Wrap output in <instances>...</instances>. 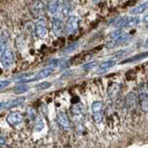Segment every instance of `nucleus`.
<instances>
[{
  "mask_svg": "<svg viewBox=\"0 0 148 148\" xmlns=\"http://www.w3.org/2000/svg\"><path fill=\"white\" fill-rule=\"evenodd\" d=\"M138 98L140 109L143 112H148V90L145 84H141L138 88Z\"/></svg>",
  "mask_w": 148,
  "mask_h": 148,
  "instance_id": "nucleus-3",
  "label": "nucleus"
},
{
  "mask_svg": "<svg viewBox=\"0 0 148 148\" xmlns=\"http://www.w3.org/2000/svg\"><path fill=\"white\" fill-rule=\"evenodd\" d=\"M77 46H78V43H76L75 45H71L70 47H69V48H67L66 49V51H64V53H69V52H71L73 49H75L76 48H77Z\"/></svg>",
  "mask_w": 148,
  "mask_h": 148,
  "instance_id": "nucleus-29",
  "label": "nucleus"
},
{
  "mask_svg": "<svg viewBox=\"0 0 148 148\" xmlns=\"http://www.w3.org/2000/svg\"><path fill=\"white\" fill-rule=\"evenodd\" d=\"M125 106L127 110L129 111H135V109L137 108V106H138V94H136L135 92H130L129 94H127L126 98H125Z\"/></svg>",
  "mask_w": 148,
  "mask_h": 148,
  "instance_id": "nucleus-7",
  "label": "nucleus"
},
{
  "mask_svg": "<svg viewBox=\"0 0 148 148\" xmlns=\"http://www.w3.org/2000/svg\"><path fill=\"white\" fill-rule=\"evenodd\" d=\"M53 71H54V68H45V69L38 72L34 76H32L30 79H21V81H19V83H27V82H33V81H41V79H44L46 78H48L49 76L52 75Z\"/></svg>",
  "mask_w": 148,
  "mask_h": 148,
  "instance_id": "nucleus-4",
  "label": "nucleus"
},
{
  "mask_svg": "<svg viewBox=\"0 0 148 148\" xmlns=\"http://www.w3.org/2000/svg\"><path fill=\"white\" fill-rule=\"evenodd\" d=\"M140 22V19L138 16L131 17H127V20H126V23H125V25H124V27H126V28L135 27V26H137Z\"/></svg>",
  "mask_w": 148,
  "mask_h": 148,
  "instance_id": "nucleus-20",
  "label": "nucleus"
},
{
  "mask_svg": "<svg viewBox=\"0 0 148 148\" xmlns=\"http://www.w3.org/2000/svg\"><path fill=\"white\" fill-rule=\"evenodd\" d=\"M71 112L73 121L76 125V128L78 131L82 132L84 129V120H85V108L81 104H74L71 106Z\"/></svg>",
  "mask_w": 148,
  "mask_h": 148,
  "instance_id": "nucleus-1",
  "label": "nucleus"
},
{
  "mask_svg": "<svg viewBox=\"0 0 148 148\" xmlns=\"http://www.w3.org/2000/svg\"><path fill=\"white\" fill-rule=\"evenodd\" d=\"M147 28H148V24H147Z\"/></svg>",
  "mask_w": 148,
  "mask_h": 148,
  "instance_id": "nucleus-34",
  "label": "nucleus"
},
{
  "mask_svg": "<svg viewBox=\"0 0 148 148\" xmlns=\"http://www.w3.org/2000/svg\"><path fill=\"white\" fill-rule=\"evenodd\" d=\"M5 141H6L5 138H4V137H1V135H0V146L4 145V144H5Z\"/></svg>",
  "mask_w": 148,
  "mask_h": 148,
  "instance_id": "nucleus-30",
  "label": "nucleus"
},
{
  "mask_svg": "<svg viewBox=\"0 0 148 148\" xmlns=\"http://www.w3.org/2000/svg\"><path fill=\"white\" fill-rule=\"evenodd\" d=\"M50 86H51V83H50V82L44 81V82H41V83L38 84L37 86V88L40 90H43V89H47V88H49Z\"/></svg>",
  "mask_w": 148,
  "mask_h": 148,
  "instance_id": "nucleus-25",
  "label": "nucleus"
},
{
  "mask_svg": "<svg viewBox=\"0 0 148 148\" xmlns=\"http://www.w3.org/2000/svg\"><path fill=\"white\" fill-rule=\"evenodd\" d=\"M11 84L10 81H0V90L4 89V88L8 87Z\"/></svg>",
  "mask_w": 148,
  "mask_h": 148,
  "instance_id": "nucleus-27",
  "label": "nucleus"
},
{
  "mask_svg": "<svg viewBox=\"0 0 148 148\" xmlns=\"http://www.w3.org/2000/svg\"><path fill=\"white\" fill-rule=\"evenodd\" d=\"M122 34H123L122 30H121V29H117V30H115L114 32H112L111 35H110V38L112 40H114V39H116V38L120 37Z\"/></svg>",
  "mask_w": 148,
  "mask_h": 148,
  "instance_id": "nucleus-23",
  "label": "nucleus"
},
{
  "mask_svg": "<svg viewBox=\"0 0 148 148\" xmlns=\"http://www.w3.org/2000/svg\"><path fill=\"white\" fill-rule=\"evenodd\" d=\"M148 57V51L145 52H143V53H140L138 55H135V56H132L130 58H127L125 60L123 61V63H127V62H134V61H138V60H141V59H144V58H147Z\"/></svg>",
  "mask_w": 148,
  "mask_h": 148,
  "instance_id": "nucleus-21",
  "label": "nucleus"
},
{
  "mask_svg": "<svg viewBox=\"0 0 148 148\" xmlns=\"http://www.w3.org/2000/svg\"><path fill=\"white\" fill-rule=\"evenodd\" d=\"M120 95V85L116 82H112L108 87V97L111 102H115Z\"/></svg>",
  "mask_w": 148,
  "mask_h": 148,
  "instance_id": "nucleus-10",
  "label": "nucleus"
},
{
  "mask_svg": "<svg viewBox=\"0 0 148 148\" xmlns=\"http://www.w3.org/2000/svg\"><path fill=\"white\" fill-rule=\"evenodd\" d=\"M51 28L55 35H60L64 29V24L60 17H54L51 20Z\"/></svg>",
  "mask_w": 148,
  "mask_h": 148,
  "instance_id": "nucleus-13",
  "label": "nucleus"
},
{
  "mask_svg": "<svg viewBox=\"0 0 148 148\" xmlns=\"http://www.w3.org/2000/svg\"><path fill=\"white\" fill-rule=\"evenodd\" d=\"M35 31H36V34L38 38L40 39H44L47 36V26H46V22L42 17H38V20L36 22V24H35Z\"/></svg>",
  "mask_w": 148,
  "mask_h": 148,
  "instance_id": "nucleus-6",
  "label": "nucleus"
},
{
  "mask_svg": "<svg viewBox=\"0 0 148 148\" xmlns=\"http://www.w3.org/2000/svg\"><path fill=\"white\" fill-rule=\"evenodd\" d=\"M97 65V62L96 61H91V62H88V63L85 64L84 66H83V69L84 70H90L92 69V68L96 67Z\"/></svg>",
  "mask_w": 148,
  "mask_h": 148,
  "instance_id": "nucleus-24",
  "label": "nucleus"
},
{
  "mask_svg": "<svg viewBox=\"0 0 148 148\" xmlns=\"http://www.w3.org/2000/svg\"><path fill=\"white\" fill-rule=\"evenodd\" d=\"M57 121L61 128L64 130V131H70V130H71V123H70L69 118L66 112H64V111L58 112Z\"/></svg>",
  "mask_w": 148,
  "mask_h": 148,
  "instance_id": "nucleus-9",
  "label": "nucleus"
},
{
  "mask_svg": "<svg viewBox=\"0 0 148 148\" xmlns=\"http://www.w3.org/2000/svg\"><path fill=\"white\" fill-rule=\"evenodd\" d=\"M36 127H38V128L37 129L38 131H40V130H41L43 128V121L40 117H38L36 121Z\"/></svg>",
  "mask_w": 148,
  "mask_h": 148,
  "instance_id": "nucleus-28",
  "label": "nucleus"
},
{
  "mask_svg": "<svg viewBox=\"0 0 148 148\" xmlns=\"http://www.w3.org/2000/svg\"><path fill=\"white\" fill-rule=\"evenodd\" d=\"M143 23H146V24H148V14L145 15L143 17Z\"/></svg>",
  "mask_w": 148,
  "mask_h": 148,
  "instance_id": "nucleus-31",
  "label": "nucleus"
},
{
  "mask_svg": "<svg viewBox=\"0 0 148 148\" xmlns=\"http://www.w3.org/2000/svg\"><path fill=\"white\" fill-rule=\"evenodd\" d=\"M128 40H129V35L126 33H123L120 37H118L114 40H112L111 42H109L107 45H106V48L110 49H115L116 47H119L121 45H123V44H125L126 42H128Z\"/></svg>",
  "mask_w": 148,
  "mask_h": 148,
  "instance_id": "nucleus-12",
  "label": "nucleus"
},
{
  "mask_svg": "<svg viewBox=\"0 0 148 148\" xmlns=\"http://www.w3.org/2000/svg\"><path fill=\"white\" fill-rule=\"evenodd\" d=\"M79 26V19L76 16H69L67 19L66 24L64 26V31L66 34H72L74 33Z\"/></svg>",
  "mask_w": 148,
  "mask_h": 148,
  "instance_id": "nucleus-8",
  "label": "nucleus"
},
{
  "mask_svg": "<svg viewBox=\"0 0 148 148\" xmlns=\"http://www.w3.org/2000/svg\"><path fill=\"white\" fill-rule=\"evenodd\" d=\"M4 106H5V102H0V110L4 109Z\"/></svg>",
  "mask_w": 148,
  "mask_h": 148,
  "instance_id": "nucleus-32",
  "label": "nucleus"
},
{
  "mask_svg": "<svg viewBox=\"0 0 148 148\" xmlns=\"http://www.w3.org/2000/svg\"><path fill=\"white\" fill-rule=\"evenodd\" d=\"M23 121V114L20 113L19 111H13L7 116V122L11 126L16 127L20 125Z\"/></svg>",
  "mask_w": 148,
  "mask_h": 148,
  "instance_id": "nucleus-11",
  "label": "nucleus"
},
{
  "mask_svg": "<svg viewBox=\"0 0 148 148\" xmlns=\"http://www.w3.org/2000/svg\"><path fill=\"white\" fill-rule=\"evenodd\" d=\"M115 63H116V62H115V60H114V59H109L107 61L102 62V63L99 65V71L100 72H107V71L112 69V68L114 66Z\"/></svg>",
  "mask_w": 148,
  "mask_h": 148,
  "instance_id": "nucleus-19",
  "label": "nucleus"
},
{
  "mask_svg": "<svg viewBox=\"0 0 148 148\" xmlns=\"http://www.w3.org/2000/svg\"><path fill=\"white\" fill-rule=\"evenodd\" d=\"M31 11L35 17H40L44 13V4L40 0H35L31 6Z\"/></svg>",
  "mask_w": 148,
  "mask_h": 148,
  "instance_id": "nucleus-14",
  "label": "nucleus"
},
{
  "mask_svg": "<svg viewBox=\"0 0 148 148\" xmlns=\"http://www.w3.org/2000/svg\"><path fill=\"white\" fill-rule=\"evenodd\" d=\"M148 9V1H145V2H143L140 3V5H138L137 7L133 8L131 10V15H135V16H137V15H140V14H143V12H145Z\"/></svg>",
  "mask_w": 148,
  "mask_h": 148,
  "instance_id": "nucleus-18",
  "label": "nucleus"
},
{
  "mask_svg": "<svg viewBox=\"0 0 148 148\" xmlns=\"http://www.w3.org/2000/svg\"><path fill=\"white\" fill-rule=\"evenodd\" d=\"M91 115L95 124H100L104 117V104L101 101H95L91 104Z\"/></svg>",
  "mask_w": 148,
  "mask_h": 148,
  "instance_id": "nucleus-2",
  "label": "nucleus"
},
{
  "mask_svg": "<svg viewBox=\"0 0 148 148\" xmlns=\"http://www.w3.org/2000/svg\"><path fill=\"white\" fill-rule=\"evenodd\" d=\"M144 48H148V39L145 41V43H144Z\"/></svg>",
  "mask_w": 148,
  "mask_h": 148,
  "instance_id": "nucleus-33",
  "label": "nucleus"
},
{
  "mask_svg": "<svg viewBox=\"0 0 148 148\" xmlns=\"http://www.w3.org/2000/svg\"><path fill=\"white\" fill-rule=\"evenodd\" d=\"M62 8V3L60 0H49L47 4V11L51 16H55Z\"/></svg>",
  "mask_w": 148,
  "mask_h": 148,
  "instance_id": "nucleus-15",
  "label": "nucleus"
},
{
  "mask_svg": "<svg viewBox=\"0 0 148 148\" xmlns=\"http://www.w3.org/2000/svg\"><path fill=\"white\" fill-rule=\"evenodd\" d=\"M7 49V48H6V42L5 40H3L0 38V56L2 55V53L5 51V50Z\"/></svg>",
  "mask_w": 148,
  "mask_h": 148,
  "instance_id": "nucleus-26",
  "label": "nucleus"
},
{
  "mask_svg": "<svg viewBox=\"0 0 148 148\" xmlns=\"http://www.w3.org/2000/svg\"><path fill=\"white\" fill-rule=\"evenodd\" d=\"M62 10L64 17H69L73 10V3L71 0H64V3H62Z\"/></svg>",
  "mask_w": 148,
  "mask_h": 148,
  "instance_id": "nucleus-17",
  "label": "nucleus"
},
{
  "mask_svg": "<svg viewBox=\"0 0 148 148\" xmlns=\"http://www.w3.org/2000/svg\"><path fill=\"white\" fill-rule=\"evenodd\" d=\"M28 90H29V86H27V85H23L22 83L20 84V85H18V86H16V87L14 88V92L16 93V94L25 93L26 91H28Z\"/></svg>",
  "mask_w": 148,
  "mask_h": 148,
  "instance_id": "nucleus-22",
  "label": "nucleus"
},
{
  "mask_svg": "<svg viewBox=\"0 0 148 148\" xmlns=\"http://www.w3.org/2000/svg\"><path fill=\"white\" fill-rule=\"evenodd\" d=\"M0 61L4 69H9L14 63V53L11 49H6L0 56Z\"/></svg>",
  "mask_w": 148,
  "mask_h": 148,
  "instance_id": "nucleus-5",
  "label": "nucleus"
},
{
  "mask_svg": "<svg viewBox=\"0 0 148 148\" xmlns=\"http://www.w3.org/2000/svg\"><path fill=\"white\" fill-rule=\"evenodd\" d=\"M25 100H26L25 97H17V98L14 100L7 101V102H5L4 109H11L13 108H16V106H18L20 105H22L25 102Z\"/></svg>",
  "mask_w": 148,
  "mask_h": 148,
  "instance_id": "nucleus-16",
  "label": "nucleus"
}]
</instances>
